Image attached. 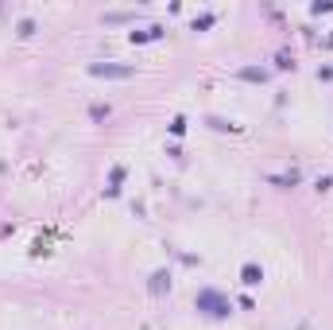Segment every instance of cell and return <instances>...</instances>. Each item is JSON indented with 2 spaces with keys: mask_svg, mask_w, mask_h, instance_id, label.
Returning a JSON list of instances; mask_svg holds the SVG:
<instances>
[{
  "mask_svg": "<svg viewBox=\"0 0 333 330\" xmlns=\"http://www.w3.org/2000/svg\"><path fill=\"white\" fill-rule=\"evenodd\" d=\"M89 74H97V78H132V66H112V62H93Z\"/></svg>",
  "mask_w": 333,
  "mask_h": 330,
  "instance_id": "obj_1",
  "label": "cell"
},
{
  "mask_svg": "<svg viewBox=\"0 0 333 330\" xmlns=\"http://www.w3.org/2000/svg\"><path fill=\"white\" fill-rule=\"evenodd\" d=\"M198 307H209V315H229V303H225L217 291H201V295H198Z\"/></svg>",
  "mask_w": 333,
  "mask_h": 330,
  "instance_id": "obj_2",
  "label": "cell"
},
{
  "mask_svg": "<svg viewBox=\"0 0 333 330\" xmlns=\"http://www.w3.org/2000/svg\"><path fill=\"white\" fill-rule=\"evenodd\" d=\"M240 280L244 283H260L264 280V268H260V264H244V268H240Z\"/></svg>",
  "mask_w": 333,
  "mask_h": 330,
  "instance_id": "obj_3",
  "label": "cell"
},
{
  "mask_svg": "<svg viewBox=\"0 0 333 330\" xmlns=\"http://www.w3.org/2000/svg\"><path fill=\"white\" fill-rule=\"evenodd\" d=\"M163 287H171V276H167V272H155V276H151V291H163Z\"/></svg>",
  "mask_w": 333,
  "mask_h": 330,
  "instance_id": "obj_4",
  "label": "cell"
},
{
  "mask_svg": "<svg viewBox=\"0 0 333 330\" xmlns=\"http://www.w3.org/2000/svg\"><path fill=\"white\" fill-rule=\"evenodd\" d=\"M163 27H147V31H132V43H143V39H155Z\"/></svg>",
  "mask_w": 333,
  "mask_h": 330,
  "instance_id": "obj_5",
  "label": "cell"
}]
</instances>
